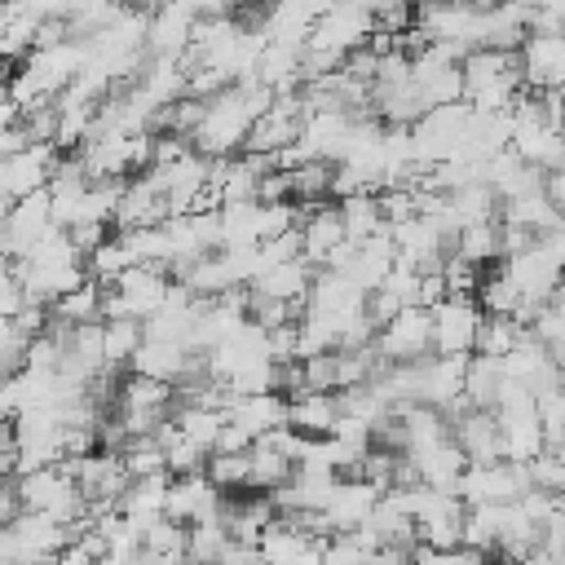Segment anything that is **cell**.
I'll list each match as a JSON object with an SVG mask.
<instances>
[{"label": "cell", "mask_w": 565, "mask_h": 565, "mask_svg": "<svg viewBox=\"0 0 565 565\" xmlns=\"http://www.w3.org/2000/svg\"><path fill=\"white\" fill-rule=\"evenodd\" d=\"M18 512H22V503H18V490H13V481H9V486H0V530L13 525Z\"/></svg>", "instance_id": "obj_35"}, {"label": "cell", "mask_w": 565, "mask_h": 565, "mask_svg": "<svg viewBox=\"0 0 565 565\" xmlns=\"http://www.w3.org/2000/svg\"><path fill=\"white\" fill-rule=\"evenodd\" d=\"M380 499H384V490H375L371 481H362V477H340V481L331 486V494H327L322 512H318L322 539L362 530V525L371 521V512L380 508Z\"/></svg>", "instance_id": "obj_9"}, {"label": "cell", "mask_w": 565, "mask_h": 565, "mask_svg": "<svg viewBox=\"0 0 565 565\" xmlns=\"http://www.w3.org/2000/svg\"><path fill=\"white\" fill-rule=\"evenodd\" d=\"M494 419H499V446H503V459L508 463H530L547 450V437H543V419H539V397H530L525 388H503L499 406H494Z\"/></svg>", "instance_id": "obj_2"}, {"label": "cell", "mask_w": 565, "mask_h": 565, "mask_svg": "<svg viewBox=\"0 0 565 565\" xmlns=\"http://www.w3.org/2000/svg\"><path fill=\"white\" fill-rule=\"evenodd\" d=\"M141 547H146V561L150 565H190V530L177 525V521H154L146 534H141Z\"/></svg>", "instance_id": "obj_24"}, {"label": "cell", "mask_w": 565, "mask_h": 565, "mask_svg": "<svg viewBox=\"0 0 565 565\" xmlns=\"http://www.w3.org/2000/svg\"><path fill=\"white\" fill-rule=\"evenodd\" d=\"M172 274L154 269V265H132L115 287H106V305H102V322L106 318H132V322H150L168 296H172Z\"/></svg>", "instance_id": "obj_3"}, {"label": "cell", "mask_w": 565, "mask_h": 565, "mask_svg": "<svg viewBox=\"0 0 565 565\" xmlns=\"http://www.w3.org/2000/svg\"><path fill=\"white\" fill-rule=\"evenodd\" d=\"M450 419V441L459 446V455L468 463H494L503 459V446H499V419L494 411H477V406H463Z\"/></svg>", "instance_id": "obj_13"}, {"label": "cell", "mask_w": 565, "mask_h": 565, "mask_svg": "<svg viewBox=\"0 0 565 565\" xmlns=\"http://www.w3.org/2000/svg\"><path fill=\"white\" fill-rule=\"evenodd\" d=\"M327 194H331V163H300V168H291V203L296 207L327 203Z\"/></svg>", "instance_id": "obj_30"}, {"label": "cell", "mask_w": 565, "mask_h": 565, "mask_svg": "<svg viewBox=\"0 0 565 565\" xmlns=\"http://www.w3.org/2000/svg\"><path fill=\"white\" fill-rule=\"evenodd\" d=\"M371 35H375V9L371 4H358V0H344V4H322V13L313 22V35H309L305 49L344 62L349 53L366 49Z\"/></svg>", "instance_id": "obj_4"}, {"label": "cell", "mask_w": 565, "mask_h": 565, "mask_svg": "<svg viewBox=\"0 0 565 565\" xmlns=\"http://www.w3.org/2000/svg\"><path fill=\"white\" fill-rule=\"evenodd\" d=\"M525 335H530V327H521L516 318H486L481 335H477V353L481 358H508Z\"/></svg>", "instance_id": "obj_29"}, {"label": "cell", "mask_w": 565, "mask_h": 565, "mask_svg": "<svg viewBox=\"0 0 565 565\" xmlns=\"http://www.w3.org/2000/svg\"><path fill=\"white\" fill-rule=\"evenodd\" d=\"M375 349H380L384 366H411V362L433 358V309L411 305V309L393 313L375 331Z\"/></svg>", "instance_id": "obj_5"}, {"label": "cell", "mask_w": 565, "mask_h": 565, "mask_svg": "<svg viewBox=\"0 0 565 565\" xmlns=\"http://www.w3.org/2000/svg\"><path fill=\"white\" fill-rule=\"evenodd\" d=\"M207 481L221 494H247L252 490V450H243V455H212L207 459Z\"/></svg>", "instance_id": "obj_28"}, {"label": "cell", "mask_w": 565, "mask_h": 565, "mask_svg": "<svg viewBox=\"0 0 565 565\" xmlns=\"http://www.w3.org/2000/svg\"><path fill=\"white\" fill-rule=\"evenodd\" d=\"M318 547H322V539H313V534L300 530L296 521H282V516H278V521L260 534L256 556H260V565H305Z\"/></svg>", "instance_id": "obj_17"}, {"label": "cell", "mask_w": 565, "mask_h": 565, "mask_svg": "<svg viewBox=\"0 0 565 565\" xmlns=\"http://www.w3.org/2000/svg\"><path fill=\"white\" fill-rule=\"evenodd\" d=\"M230 547H234V539L221 525V516L203 521V525H190V565H216Z\"/></svg>", "instance_id": "obj_32"}, {"label": "cell", "mask_w": 565, "mask_h": 565, "mask_svg": "<svg viewBox=\"0 0 565 565\" xmlns=\"http://www.w3.org/2000/svg\"><path fill=\"white\" fill-rule=\"evenodd\" d=\"M344 419L340 411V393H300V397H287V428L318 441V437H331L335 424Z\"/></svg>", "instance_id": "obj_16"}, {"label": "cell", "mask_w": 565, "mask_h": 565, "mask_svg": "<svg viewBox=\"0 0 565 565\" xmlns=\"http://www.w3.org/2000/svg\"><path fill=\"white\" fill-rule=\"evenodd\" d=\"M539 419H543L547 446H565V384L539 397Z\"/></svg>", "instance_id": "obj_33"}, {"label": "cell", "mask_w": 565, "mask_h": 565, "mask_svg": "<svg viewBox=\"0 0 565 565\" xmlns=\"http://www.w3.org/2000/svg\"><path fill=\"white\" fill-rule=\"evenodd\" d=\"M216 565H260V556H256V547H247V543H234Z\"/></svg>", "instance_id": "obj_36"}, {"label": "cell", "mask_w": 565, "mask_h": 565, "mask_svg": "<svg viewBox=\"0 0 565 565\" xmlns=\"http://www.w3.org/2000/svg\"><path fill=\"white\" fill-rule=\"evenodd\" d=\"M225 419L234 428H243L252 441L274 437L287 428V397L282 393H252V397H230Z\"/></svg>", "instance_id": "obj_15"}, {"label": "cell", "mask_w": 565, "mask_h": 565, "mask_svg": "<svg viewBox=\"0 0 565 565\" xmlns=\"http://www.w3.org/2000/svg\"><path fill=\"white\" fill-rule=\"evenodd\" d=\"M486 313L477 309L472 296H446L433 309V353L437 358H472L477 353V335H481Z\"/></svg>", "instance_id": "obj_8"}, {"label": "cell", "mask_w": 565, "mask_h": 565, "mask_svg": "<svg viewBox=\"0 0 565 565\" xmlns=\"http://www.w3.org/2000/svg\"><path fill=\"white\" fill-rule=\"evenodd\" d=\"M172 221V207H168V194L154 185L150 172L124 181V194H119V212H115V225L119 230H154V225H168Z\"/></svg>", "instance_id": "obj_14"}, {"label": "cell", "mask_w": 565, "mask_h": 565, "mask_svg": "<svg viewBox=\"0 0 565 565\" xmlns=\"http://www.w3.org/2000/svg\"><path fill=\"white\" fill-rule=\"evenodd\" d=\"M300 243H305V260L318 265V269H327L331 256L349 243L340 203H313V207H300Z\"/></svg>", "instance_id": "obj_12"}, {"label": "cell", "mask_w": 565, "mask_h": 565, "mask_svg": "<svg viewBox=\"0 0 565 565\" xmlns=\"http://www.w3.org/2000/svg\"><path fill=\"white\" fill-rule=\"evenodd\" d=\"M221 428H225V411H212V406H194V402H181L172 411V433L199 450H216L221 441Z\"/></svg>", "instance_id": "obj_22"}, {"label": "cell", "mask_w": 565, "mask_h": 565, "mask_svg": "<svg viewBox=\"0 0 565 565\" xmlns=\"http://www.w3.org/2000/svg\"><path fill=\"white\" fill-rule=\"evenodd\" d=\"M411 463H415V472H419V486L446 490V494H459V481H463V472H468V459L459 455V446H455L450 437L437 441V446H428V450H419V455H411Z\"/></svg>", "instance_id": "obj_19"}, {"label": "cell", "mask_w": 565, "mask_h": 565, "mask_svg": "<svg viewBox=\"0 0 565 565\" xmlns=\"http://www.w3.org/2000/svg\"><path fill=\"white\" fill-rule=\"evenodd\" d=\"M450 252H455V256H463L468 265L486 269V265L503 260V225H499V221H486V225H468V230H459V234H455Z\"/></svg>", "instance_id": "obj_25"}, {"label": "cell", "mask_w": 565, "mask_h": 565, "mask_svg": "<svg viewBox=\"0 0 565 565\" xmlns=\"http://www.w3.org/2000/svg\"><path fill=\"white\" fill-rule=\"evenodd\" d=\"M119 459H124V468H128V477H132V481L168 472V455H163L159 437H132V441L119 450Z\"/></svg>", "instance_id": "obj_31"}, {"label": "cell", "mask_w": 565, "mask_h": 565, "mask_svg": "<svg viewBox=\"0 0 565 565\" xmlns=\"http://www.w3.org/2000/svg\"><path fill=\"white\" fill-rule=\"evenodd\" d=\"M199 31V4H159L150 9L146 53L150 57H185Z\"/></svg>", "instance_id": "obj_10"}, {"label": "cell", "mask_w": 565, "mask_h": 565, "mask_svg": "<svg viewBox=\"0 0 565 565\" xmlns=\"http://www.w3.org/2000/svg\"><path fill=\"white\" fill-rule=\"evenodd\" d=\"M168 486H172V477H168V472L132 481V486H128V494L119 499V516H124V521H128L137 534H146L154 521H163V508H168Z\"/></svg>", "instance_id": "obj_20"}, {"label": "cell", "mask_w": 565, "mask_h": 565, "mask_svg": "<svg viewBox=\"0 0 565 565\" xmlns=\"http://www.w3.org/2000/svg\"><path fill=\"white\" fill-rule=\"evenodd\" d=\"M530 494V477L521 463L494 459V463H468L463 481H459V499L463 508H508L516 499Z\"/></svg>", "instance_id": "obj_6"}, {"label": "cell", "mask_w": 565, "mask_h": 565, "mask_svg": "<svg viewBox=\"0 0 565 565\" xmlns=\"http://www.w3.org/2000/svg\"><path fill=\"white\" fill-rule=\"evenodd\" d=\"M309 287H313V265H309V260H282V265H269L247 291L269 296V300L291 305V309H305Z\"/></svg>", "instance_id": "obj_18"}, {"label": "cell", "mask_w": 565, "mask_h": 565, "mask_svg": "<svg viewBox=\"0 0 565 565\" xmlns=\"http://www.w3.org/2000/svg\"><path fill=\"white\" fill-rule=\"evenodd\" d=\"M221 503H225V494H221V490L207 481V472H194V477H172L163 516L190 530V525L216 521V516H221Z\"/></svg>", "instance_id": "obj_11"}, {"label": "cell", "mask_w": 565, "mask_h": 565, "mask_svg": "<svg viewBox=\"0 0 565 565\" xmlns=\"http://www.w3.org/2000/svg\"><path fill=\"white\" fill-rule=\"evenodd\" d=\"M508 388V375H503V358H481L472 353L468 358V371H463V402L477 406V411H494L499 397Z\"/></svg>", "instance_id": "obj_21"}, {"label": "cell", "mask_w": 565, "mask_h": 565, "mask_svg": "<svg viewBox=\"0 0 565 565\" xmlns=\"http://www.w3.org/2000/svg\"><path fill=\"white\" fill-rule=\"evenodd\" d=\"M102 305H106V287L93 282V278H84L75 291H66L49 309V318L62 322V327H88V322H102Z\"/></svg>", "instance_id": "obj_23"}, {"label": "cell", "mask_w": 565, "mask_h": 565, "mask_svg": "<svg viewBox=\"0 0 565 565\" xmlns=\"http://www.w3.org/2000/svg\"><path fill=\"white\" fill-rule=\"evenodd\" d=\"M274 93L256 79L247 84H230L221 93H212L203 102V119L190 137V146L203 154V159H238V150H247V132L252 124L269 110Z\"/></svg>", "instance_id": "obj_1"}, {"label": "cell", "mask_w": 565, "mask_h": 565, "mask_svg": "<svg viewBox=\"0 0 565 565\" xmlns=\"http://www.w3.org/2000/svg\"><path fill=\"white\" fill-rule=\"evenodd\" d=\"M300 128H305V97H300V88H296V93H274L269 110L252 124L243 154L278 159L282 150H291V146L300 141Z\"/></svg>", "instance_id": "obj_7"}, {"label": "cell", "mask_w": 565, "mask_h": 565, "mask_svg": "<svg viewBox=\"0 0 565 565\" xmlns=\"http://www.w3.org/2000/svg\"><path fill=\"white\" fill-rule=\"evenodd\" d=\"M141 344H146V322H132V318H106L102 322V353H106L110 371L132 366Z\"/></svg>", "instance_id": "obj_26"}, {"label": "cell", "mask_w": 565, "mask_h": 565, "mask_svg": "<svg viewBox=\"0 0 565 565\" xmlns=\"http://www.w3.org/2000/svg\"><path fill=\"white\" fill-rule=\"evenodd\" d=\"M340 216H344L349 243H366V238L388 234V221H384L380 194H353V199H344V203H340Z\"/></svg>", "instance_id": "obj_27"}, {"label": "cell", "mask_w": 565, "mask_h": 565, "mask_svg": "<svg viewBox=\"0 0 565 565\" xmlns=\"http://www.w3.org/2000/svg\"><path fill=\"white\" fill-rule=\"evenodd\" d=\"M490 556H481V552H472V547H446V552H437V547H415L411 552V565H486Z\"/></svg>", "instance_id": "obj_34"}]
</instances>
